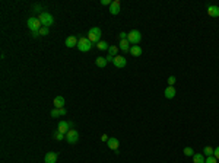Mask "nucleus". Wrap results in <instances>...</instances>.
<instances>
[{
	"label": "nucleus",
	"instance_id": "nucleus-14",
	"mask_svg": "<svg viewBox=\"0 0 219 163\" xmlns=\"http://www.w3.org/2000/svg\"><path fill=\"white\" fill-rule=\"evenodd\" d=\"M175 89H174V86H168L165 90H164V95H165V98L166 99H173V98H175Z\"/></svg>",
	"mask_w": 219,
	"mask_h": 163
},
{
	"label": "nucleus",
	"instance_id": "nucleus-4",
	"mask_svg": "<svg viewBox=\"0 0 219 163\" xmlns=\"http://www.w3.org/2000/svg\"><path fill=\"white\" fill-rule=\"evenodd\" d=\"M127 41H129L132 45H139V42L142 41V34H140V31H137V29L130 31L129 35H127Z\"/></svg>",
	"mask_w": 219,
	"mask_h": 163
},
{
	"label": "nucleus",
	"instance_id": "nucleus-10",
	"mask_svg": "<svg viewBox=\"0 0 219 163\" xmlns=\"http://www.w3.org/2000/svg\"><path fill=\"white\" fill-rule=\"evenodd\" d=\"M120 7H121L120 0H114L113 3H111V6H110V13L114 15V16H117V15L120 13Z\"/></svg>",
	"mask_w": 219,
	"mask_h": 163
},
{
	"label": "nucleus",
	"instance_id": "nucleus-27",
	"mask_svg": "<svg viewBox=\"0 0 219 163\" xmlns=\"http://www.w3.org/2000/svg\"><path fill=\"white\" fill-rule=\"evenodd\" d=\"M205 163H218V159L215 156H209V157H206Z\"/></svg>",
	"mask_w": 219,
	"mask_h": 163
},
{
	"label": "nucleus",
	"instance_id": "nucleus-3",
	"mask_svg": "<svg viewBox=\"0 0 219 163\" xmlns=\"http://www.w3.org/2000/svg\"><path fill=\"white\" fill-rule=\"evenodd\" d=\"M76 48L82 52H88V51H91V48H92V42L88 39V37H80Z\"/></svg>",
	"mask_w": 219,
	"mask_h": 163
},
{
	"label": "nucleus",
	"instance_id": "nucleus-8",
	"mask_svg": "<svg viewBox=\"0 0 219 163\" xmlns=\"http://www.w3.org/2000/svg\"><path fill=\"white\" fill-rule=\"evenodd\" d=\"M70 127H73V122H69V121H60L57 130H59L60 133H63V134H67V131H69L67 128H70Z\"/></svg>",
	"mask_w": 219,
	"mask_h": 163
},
{
	"label": "nucleus",
	"instance_id": "nucleus-35",
	"mask_svg": "<svg viewBox=\"0 0 219 163\" xmlns=\"http://www.w3.org/2000/svg\"><path fill=\"white\" fill-rule=\"evenodd\" d=\"M31 35H32L34 38H37V37H40V32H31Z\"/></svg>",
	"mask_w": 219,
	"mask_h": 163
},
{
	"label": "nucleus",
	"instance_id": "nucleus-13",
	"mask_svg": "<svg viewBox=\"0 0 219 163\" xmlns=\"http://www.w3.org/2000/svg\"><path fill=\"white\" fill-rule=\"evenodd\" d=\"M78 41H79V39L72 35V37L66 38V47L67 48H75V47H78Z\"/></svg>",
	"mask_w": 219,
	"mask_h": 163
},
{
	"label": "nucleus",
	"instance_id": "nucleus-24",
	"mask_svg": "<svg viewBox=\"0 0 219 163\" xmlns=\"http://www.w3.org/2000/svg\"><path fill=\"white\" fill-rule=\"evenodd\" d=\"M50 115H51L53 118H59V117H61V115H60V109H59V108H54L53 111L50 112Z\"/></svg>",
	"mask_w": 219,
	"mask_h": 163
},
{
	"label": "nucleus",
	"instance_id": "nucleus-29",
	"mask_svg": "<svg viewBox=\"0 0 219 163\" xmlns=\"http://www.w3.org/2000/svg\"><path fill=\"white\" fill-rule=\"evenodd\" d=\"M127 35H129V34H126V32H120V34H119L120 41H124V39H127Z\"/></svg>",
	"mask_w": 219,
	"mask_h": 163
},
{
	"label": "nucleus",
	"instance_id": "nucleus-12",
	"mask_svg": "<svg viewBox=\"0 0 219 163\" xmlns=\"http://www.w3.org/2000/svg\"><path fill=\"white\" fill-rule=\"evenodd\" d=\"M207 15L210 18H219V6H215V5L207 6Z\"/></svg>",
	"mask_w": 219,
	"mask_h": 163
},
{
	"label": "nucleus",
	"instance_id": "nucleus-9",
	"mask_svg": "<svg viewBox=\"0 0 219 163\" xmlns=\"http://www.w3.org/2000/svg\"><path fill=\"white\" fill-rule=\"evenodd\" d=\"M107 144H108V149H111V150H114V151H117V150H119L120 141H119V138L110 137V138H108V141H107Z\"/></svg>",
	"mask_w": 219,
	"mask_h": 163
},
{
	"label": "nucleus",
	"instance_id": "nucleus-33",
	"mask_svg": "<svg viewBox=\"0 0 219 163\" xmlns=\"http://www.w3.org/2000/svg\"><path fill=\"white\" fill-rule=\"evenodd\" d=\"M66 114H67L66 108H60V115H61V117H64V115H66Z\"/></svg>",
	"mask_w": 219,
	"mask_h": 163
},
{
	"label": "nucleus",
	"instance_id": "nucleus-7",
	"mask_svg": "<svg viewBox=\"0 0 219 163\" xmlns=\"http://www.w3.org/2000/svg\"><path fill=\"white\" fill-rule=\"evenodd\" d=\"M114 66H115L117 69H124V67L127 66L126 57H123V55H117V57L114 58Z\"/></svg>",
	"mask_w": 219,
	"mask_h": 163
},
{
	"label": "nucleus",
	"instance_id": "nucleus-22",
	"mask_svg": "<svg viewBox=\"0 0 219 163\" xmlns=\"http://www.w3.org/2000/svg\"><path fill=\"white\" fill-rule=\"evenodd\" d=\"M54 138L57 140V141H61V140H66V134H63V133H60L59 130L54 131Z\"/></svg>",
	"mask_w": 219,
	"mask_h": 163
},
{
	"label": "nucleus",
	"instance_id": "nucleus-23",
	"mask_svg": "<svg viewBox=\"0 0 219 163\" xmlns=\"http://www.w3.org/2000/svg\"><path fill=\"white\" fill-rule=\"evenodd\" d=\"M119 47H110L108 48V55H113V57H117V52H119Z\"/></svg>",
	"mask_w": 219,
	"mask_h": 163
},
{
	"label": "nucleus",
	"instance_id": "nucleus-32",
	"mask_svg": "<svg viewBox=\"0 0 219 163\" xmlns=\"http://www.w3.org/2000/svg\"><path fill=\"white\" fill-rule=\"evenodd\" d=\"M105 58H107V61H108V63H114V58H115V57H113V55H107Z\"/></svg>",
	"mask_w": 219,
	"mask_h": 163
},
{
	"label": "nucleus",
	"instance_id": "nucleus-31",
	"mask_svg": "<svg viewBox=\"0 0 219 163\" xmlns=\"http://www.w3.org/2000/svg\"><path fill=\"white\" fill-rule=\"evenodd\" d=\"M213 156H215V157H216V159L219 160V146L216 147V149H215V151H213Z\"/></svg>",
	"mask_w": 219,
	"mask_h": 163
},
{
	"label": "nucleus",
	"instance_id": "nucleus-1",
	"mask_svg": "<svg viewBox=\"0 0 219 163\" xmlns=\"http://www.w3.org/2000/svg\"><path fill=\"white\" fill-rule=\"evenodd\" d=\"M101 37H102V32H101V29L98 26H93L89 29V32H88V39L92 42V44H98L101 41Z\"/></svg>",
	"mask_w": 219,
	"mask_h": 163
},
{
	"label": "nucleus",
	"instance_id": "nucleus-2",
	"mask_svg": "<svg viewBox=\"0 0 219 163\" xmlns=\"http://www.w3.org/2000/svg\"><path fill=\"white\" fill-rule=\"evenodd\" d=\"M38 19H40V22H41V25L42 26H46V28H50V26L54 23V16L51 15V13H48V12H42L40 13V16H38Z\"/></svg>",
	"mask_w": 219,
	"mask_h": 163
},
{
	"label": "nucleus",
	"instance_id": "nucleus-17",
	"mask_svg": "<svg viewBox=\"0 0 219 163\" xmlns=\"http://www.w3.org/2000/svg\"><path fill=\"white\" fill-rule=\"evenodd\" d=\"M54 108H64V98L63 96H56L54 98Z\"/></svg>",
	"mask_w": 219,
	"mask_h": 163
},
{
	"label": "nucleus",
	"instance_id": "nucleus-20",
	"mask_svg": "<svg viewBox=\"0 0 219 163\" xmlns=\"http://www.w3.org/2000/svg\"><path fill=\"white\" fill-rule=\"evenodd\" d=\"M97 48L101 50V51H108L110 45H108V42H105V41H100V42L97 44Z\"/></svg>",
	"mask_w": 219,
	"mask_h": 163
},
{
	"label": "nucleus",
	"instance_id": "nucleus-25",
	"mask_svg": "<svg viewBox=\"0 0 219 163\" xmlns=\"http://www.w3.org/2000/svg\"><path fill=\"white\" fill-rule=\"evenodd\" d=\"M38 32H40V35L46 37V35H48V34H50V29H48V28H46V26H42V28H41Z\"/></svg>",
	"mask_w": 219,
	"mask_h": 163
},
{
	"label": "nucleus",
	"instance_id": "nucleus-21",
	"mask_svg": "<svg viewBox=\"0 0 219 163\" xmlns=\"http://www.w3.org/2000/svg\"><path fill=\"white\" fill-rule=\"evenodd\" d=\"M213 151H215V149H213V147H210V146H206L205 149H203V154H205L206 157L213 156Z\"/></svg>",
	"mask_w": 219,
	"mask_h": 163
},
{
	"label": "nucleus",
	"instance_id": "nucleus-19",
	"mask_svg": "<svg viewBox=\"0 0 219 163\" xmlns=\"http://www.w3.org/2000/svg\"><path fill=\"white\" fill-rule=\"evenodd\" d=\"M95 64L98 66V67H101V69H104V67L108 64V61H107L105 57H97V60H95Z\"/></svg>",
	"mask_w": 219,
	"mask_h": 163
},
{
	"label": "nucleus",
	"instance_id": "nucleus-6",
	"mask_svg": "<svg viewBox=\"0 0 219 163\" xmlns=\"http://www.w3.org/2000/svg\"><path fill=\"white\" fill-rule=\"evenodd\" d=\"M78 140H79V133H78V130L70 128L66 134V141L69 144H75V143H78Z\"/></svg>",
	"mask_w": 219,
	"mask_h": 163
},
{
	"label": "nucleus",
	"instance_id": "nucleus-5",
	"mask_svg": "<svg viewBox=\"0 0 219 163\" xmlns=\"http://www.w3.org/2000/svg\"><path fill=\"white\" fill-rule=\"evenodd\" d=\"M27 25H28V28H29V31H31V32H38L41 28H42L40 19H38V18H35V16H31V18L28 19Z\"/></svg>",
	"mask_w": 219,
	"mask_h": 163
},
{
	"label": "nucleus",
	"instance_id": "nucleus-16",
	"mask_svg": "<svg viewBox=\"0 0 219 163\" xmlns=\"http://www.w3.org/2000/svg\"><path fill=\"white\" fill-rule=\"evenodd\" d=\"M119 48L124 52H130V48H132V47H130V42H129L127 39H124V41H120Z\"/></svg>",
	"mask_w": 219,
	"mask_h": 163
},
{
	"label": "nucleus",
	"instance_id": "nucleus-26",
	"mask_svg": "<svg viewBox=\"0 0 219 163\" xmlns=\"http://www.w3.org/2000/svg\"><path fill=\"white\" fill-rule=\"evenodd\" d=\"M184 154L186 156H194V150H193L192 147H186L184 149Z\"/></svg>",
	"mask_w": 219,
	"mask_h": 163
},
{
	"label": "nucleus",
	"instance_id": "nucleus-18",
	"mask_svg": "<svg viewBox=\"0 0 219 163\" xmlns=\"http://www.w3.org/2000/svg\"><path fill=\"white\" fill-rule=\"evenodd\" d=\"M206 157L205 154H202V153H194V156H193V162L194 163H205Z\"/></svg>",
	"mask_w": 219,
	"mask_h": 163
},
{
	"label": "nucleus",
	"instance_id": "nucleus-15",
	"mask_svg": "<svg viewBox=\"0 0 219 163\" xmlns=\"http://www.w3.org/2000/svg\"><path fill=\"white\" fill-rule=\"evenodd\" d=\"M142 52H143V50L139 45H132V48H130V54H132L133 57H140Z\"/></svg>",
	"mask_w": 219,
	"mask_h": 163
},
{
	"label": "nucleus",
	"instance_id": "nucleus-28",
	"mask_svg": "<svg viewBox=\"0 0 219 163\" xmlns=\"http://www.w3.org/2000/svg\"><path fill=\"white\" fill-rule=\"evenodd\" d=\"M175 80H177V79H175V76H170V77H168V80H166V83H168L170 86H174Z\"/></svg>",
	"mask_w": 219,
	"mask_h": 163
},
{
	"label": "nucleus",
	"instance_id": "nucleus-30",
	"mask_svg": "<svg viewBox=\"0 0 219 163\" xmlns=\"http://www.w3.org/2000/svg\"><path fill=\"white\" fill-rule=\"evenodd\" d=\"M111 3H113L111 0H101V5H102V6H111Z\"/></svg>",
	"mask_w": 219,
	"mask_h": 163
},
{
	"label": "nucleus",
	"instance_id": "nucleus-11",
	"mask_svg": "<svg viewBox=\"0 0 219 163\" xmlns=\"http://www.w3.org/2000/svg\"><path fill=\"white\" fill-rule=\"evenodd\" d=\"M57 159H59V154L57 153H54V151H48L44 157V162L46 163H56L57 162Z\"/></svg>",
	"mask_w": 219,
	"mask_h": 163
},
{
	"label": "nucleus",
	"instance_id": "nucleus-34",
	"mask_svg": "<svg viewBox=\"0 0 219 163\" xmlns=\"http://www.w3.org/2000/svg\"><path fill=\"white\" fill-rule=\"evenodd\" d=\"M108 136H107V134H102V136H101V140H102V141H108Z\"/></svg>",
	"mask_w": 219,
	"mask_h": 163
}]
</instances>
